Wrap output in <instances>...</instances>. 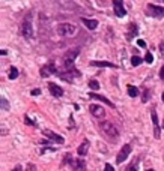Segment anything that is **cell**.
I'll return each instance as SVG.
<instances>
[{
  "mask_svg": "<svg viewBox=\"0 0 164 171\" xmlns=\"http://www.w3.org/2000/svg\"><path fill=\"white\" fill-rule=\"evenodd\" d=\"M78 54H80V50H78V48L69 50V51H66V54L63 56V62H74Z\"/></svg>",
  "mask_w": 164,
  "mask_h": 171,
  "instance_id": "cell-13",
  "label": "cell"
},
{
  "mask_svg": "<svg viewBox=\"0 0 164 171\" xmlns=\"http://www.w3.org/2000/svg\"><path fill=\"white\" fill-rule=\"evenodd\" d=\"M51 74H54V75L59 77V72H57V69L54 68L53 63H48L47 66L41 68V77H42V78H47V77H50Z\"/></svg>",
  "mask_w": 164,
  "mask_h": 171,
  "instance_id": "cell-8",
  "label": "cell"
},
{
  "mask_svg": "<svg viewBox=\"0 0 164 171\" xmlns=\"http://www.w3.org/2000/svg\"><path fill=\"white\" fill-rule=\"evenodd\" d=\"M100 128H101V132L104 134V137H107L108 140H116V138L119 137V131H117V128L108 120L101 122Z\"/></svg>",
  "mask_w": 164,
  "mask_h": 171,
  "instance_id": "cell-1",
  "label": "cell"
},
{
  "mask_svg": "<svg viewBox=\"0 0 164 171\" xmlns=\"http://www.w3.org/2000/svg\"><path fill=\"white\" fill-rule=\"evenodd\" d=\"M24 119H26V123H27V125H33V126H36V122H32V120L29 119V117H27V116H26V117H24Z\"/></svg>",
  "mask_w": 164,
  "mask_h": 171,
  "instance_id": "cell-27",
  "label": "cell"
},
{
  "mask_svg": "<svg viewBox=\"0 0 164 171\" xmlns=\"http://www.w3.org/2000/svg\"><path fill=\"white\" fill-rule=\"evenodd\" d=\"M89 98H92V99H96V101H101V102H104L106 105H108L110 108H115V104L111 102V101H108L106 96H102V95H98V93H95V92H90V93L87 95Z\"/></svg>",
  "mask_w": 164,
  "mask_h": 171,
  "instance_id": "cell-12",
  "label": "cell"
},
{
  "mask_svg": "<svg viewBox=\"0 0 164 171\" xmlns=\"http://www.w3.org/2000/svg\"><path fill=\"white\" fill-rule=\"evenodd\" d=\"M81 21H83V24L86 26V27H87L89 30H95V29L98 27V21H96V20H90V18H81Z\"/></svg>",
  "mask_w": 164,
  "mask_h": 171,
  "instance_id": "cell-15",
  "label": "cell"
},
{
  "mask_svg": "<svg viewBox=\"0 0 164 171\" xmlns=\"http://www.w3.org/2000/svg\"><path fill=\"white\" fill-rule=\"evenodd\" d=\"M73 164H74V168H75V171H84V170H86V162H84L83 159L73 161Z\"/></svg>",
  "mask_w": 164,
  "mask_h": 171,
  "instance_id": "cell-17",
  "label": "cell"
},
{
  "mask_svg": "<svg viewBox=\"0 0 164 171\" xmlns=\"http://www.w3.org/2000/svg\"><path fill=\"white\" fill-rule=\"evenodd\" d=\"M131 150H133V146L128 143V144H125L121 150H119V153H117V156H116V162L117 164H122V162H125L127 159H128V156L131 155Z\"/></svg>",
  "mask_w": 164,
  "mask_h": 171,
  "instance_id": "cell-4",
  "label": "cell"
},
{
  "mask_svg": "<svg viewBox=\"0 0 164 171\" xmlns=\"http://www.w3.org/2000/svg\"><path fill=\"white\" fill-rule=\"evenodd\" d=\"M36 170V167L33 165V164H29V165H27V171H35Z\"/></svg>",
  "mask_w": 164,
  "mask_h": 171,
  "instance_id": "cell-29",
  "label": "cell"
},
{
  "mask_svg": "<svg viewBox=\"0 0 164 171\" xmlns=\"http://www.w3.org/2000/svg\"><path fill=\"white\" fill-rule=\"evenodd\" d=\"M161 99H163V102H164V92H163V95H161Z\"/></svg>",
  "mask_w": 164,
  "mask_h": 171,
  "instance_id": "cell-35",
  "label": "cell"
},
{
  "mask_svg": "<svg viewBox=\"0 0 164 171\" xmlns=\"http://www.w3.org/2000/svg\"><path fill=\"white\" fill-rule=\"evenodd\" d=\"M148 9L150 11V14H152L155 18H163V17H164V8H163V6L149 3V5H148Z\"/></svg>",
  "mask_w": 164,
  "mask_h": 171,
  "instance_id": "cell-9",
  "label": "cell"
},
{
  "mask_svg": "<svg viewBox=\"0 0 164 171\" xmlns=\"http://www.w3.org/2000/svg\"><path fill=\"white\" fill-rule=\"evenodd\" d=\"M48 90H50L51 96H54V98H60L63 95V89L56 83H48Z\"/></svg>",
  "mask_w": 164,
  "mask_h": 171,
  "instance_id": "cell-10",
  "label": "cell"
},
{
  "mask_svg": "<svg viewBox=\"0 0 164 171\" xmlns=\"http://www.w3.org/2000/svg\"><path fill=\"white\" fill-rule=\"evenodd\" d=\"M145 62H146V63H152V62H154V57H152V54H150V53H146Z\"/></svg>",
  "mask_w": 164,
  "mask_h": 171,
  "instance_id": "cell-24",
  "label": "cell"
},
{
  "mask_svg": "<svg viewBox=\"0 0 164 171\" xmlns=\"http://www.w3.org/2000/svg\"><path fill=\"white\" fill-rule=\"evenodd\" d=\"M6 53H8L6 50H2V51H0V54H2V56H6Z\"/></svg>",
  "mask_w": 164,
  "mask_h": 171,
  "instance_id": "cell-34",
  "label": "cell"
},
{
  "mask_svg": "<svg viewBox=\"0 0 164 171\" xmlns=\"http://www.w3.org/2000/svg\"><path fill=\"white\" fill-rule=\"evenodd\" d=\"M142 63H143L142 57H139V56H133V57H131V65H133V66H139V65H142Z\"/></svg>",
  "mask_w": 164,
  "mask_h": 171,
  "instance_id": "cell-19",
  "label": "cell"
},
{
  "mask_svg": "<svg viewBox=\"0 0 164 171\" xmlns=\"http://www.w3.org/2000/svg\"><path fill=\"white\" fill-rule=\"evenodd\" d=\"M104 171H115V168H113V167H111V165H110V164H107V165H106V167H104Z\"/></svg>",
  "mask_w": 164,
  "mask_h": 171,
  "instance_id": "cell-28",
  "label": "cell"
},
{
  "mask_svg": "<svg viewBox=\"0 0 164 171\" xmlns=\"http://www.w3.org/2000/svg\"><path fill=\"white\" fill-rule=\"evenodd\" d=\"M57 32H59V35H60V36L69 38V36H73L77 32V27L74 24H71V23H62V24H59Z\"/></svg>",
  "mask_w": 164,
  "mask_h": 171,
  "instance_id": "cell-3",
  "label": "cell"
},
{
  "mask_svg": "<svg viewBox=\"0 0 164 171\" xmlns=\"http://www.w3.org/2000/svg\"><path fill=\"white\" fill-rule=\"evenodd\" d=\"M42 134H44V137H47V138H50V140H53V141H56V143H59V144H63V143H65V138H63L62 135L53 132V131H44Z\"/></svg>",
  "mask_w": 164,
  "mask_h": 171,
  "instance_id": "cell-11",
  "label": "cell"
},
{
  "mask_svg": "<svg viewBox=\"0 0 164 171\" xmlns=\"http://www.w3.org/2000/svg\"><path fill=\"white\" fill-rule=\"evenodd\" d=\"M127 171H137V168H136V165H129Z\"/></svg>",
  "mask_w": 164,
  "mask_h": 171,
  "instance_id": "cell-32",
  "label": "cell"
},
{
  "mask_svg": "<svg viewBox=\"0 0 164 171\" xmlns=\"http://www.w3.org/2000/svg\"><path fill=\"white\" fill-rule=\"evenodd\" d=\"M160 78H161V80H164V65H163V68L160 71Z\"/></svg>",
  "mask_w": 164,
  "mask_h": 171,
  "instance_id": "cell-30",
  "label": "cell"
},
{
  "mask_svg": "<svg viewBox=\"0 0 164 171\" xmlns=\"http://www.w3.org/2000/svg\"><path fill=\"white\" fill-rule=\"evenodd\" d=\"M137 45H139V47H142V48H146V42L143 41V39H139V41H137Z\"/></svg>",
  "mask_w": 164,
  "mask_h": 171,
  "instance_id": "cell-25",
  "label": "cell"
},
{
  "mask_svg": "<svg viewBox=\"0 0 164 171\" xmlns=\"http://www.w3.org/2000/svg\"><path fill=\"white\" fill-rule=\"evenodd\" d=\"M9 78L11 80H15V78H18V69L15 68V66H11V69H9Z\"/></svg>",
  "mask_w": 164,
  "mask_h": 171,
  "instance_id": "cell-20",
  "label": "cell"
},
{
  "mask_svg": "<svg viewBox=\"0 0 164 171\" xmlns=\"http://www.w3.org/2000/svg\"><path fill=\"white\" fill-rule=\"evenodd\" d=\"M160 50H161V53L164 54V41H161V45H160Z\"/></svg>",
  "mask_w": 164,
  "mask_h": 171,
  "instance_id": "cell-33",
  "label": "cell"
},
{
  "mask_svg": "<svg viewBox=\"0 0 164 171\" xmlns=\"http://www.w3.org/2000/svg\"><path fill=\"white\" fill-rule=\"evenodd\" d=\"M21 35L26 39L33 38V26H32V14H29L21 23Z\"/></svg>",
  "mask_w": 164,
  "mask_h": 171,
  "instance_id": "cell-2",
  "label": "cell"
},
{
  "mask_svg": "<svg viewBox=\"0 0 164 171\" xmlns=\"http://www.w3.org/2000/svg\"><path fill=\"white\" fill-rule=\"evenodd\" d=\"M87 150H89V141L87 140H83V143L77 149V153H78V156H84V155L87 153Z\"/></svg>",
  "mask_w": 164,
  "mask_h": 171,
  "instance_id": "cell-16",
  "label": "cell"
},
{
  "mask_svg": "<svg viewBox=\"0 0 164 171\" xmlns=\"http://www.w3.org/2000/svg\"><path fill=\"white\" fill-rule=\"evenodd\" d=\"M113 9H115L116 17H119V18H123L127 15V9L123 8V2H122V0H113Z\"/></svg>",
  "mask_w": 164,
  "mask_h": 171,
  "instance_id": "cell-6",
  "label": "cell"
},
{
  "mask_svg": "<svg viewBox=\"0 0 164 171\" xmlns=\"http://www.w3.org/2000/svg\"><path fill=\"white\" fill-rule=\"evenodd\" d=\"M163 128H164V122H163Z\"/></svg>",
  "mask_w": 164,
  "mask_h": 171,
  "instance_id": "cell-37",
  "label": "cell"
},
{
  "mask_svg": "<svg viewBox=\"0 0 164 171\" xmlns=\"http://www.w3.org/2000/svg\"><path fill=\"white\" fill-rule=\"evenodd\" d=\"M128 95L131 98H136L137 95H139V90H137V87H134V86H128Z\"/></svg>",
  "mask_w": 164,
  "mask_h": 171,
  "instance_id": "cell-21",
  "label": "cell"
},
{
  "mask_svg": "<svg viewBox=\"0 0 164 171\" xmlns=\"http://www.w3.org/2000/svg\"><path fill=\"white\" fill-rule=\"evenodd\" d=\"M90 65L92 66H98V68H116V65L107 60H95V62H90Z\"/></svg>",
  "mask_w": 164,
  "mask_h": 171,
  "instance_id": "cell-14",
  "label": "cell"
},
{
  "mask_svg": "<svg viewBox=\"0 0 164 171\" xmlns=\"http://www.w3.org/2000/svg\"><path fill=\"white\" fill-rule=\"evenodd\" d=\"M11 171H23V167H21V165H17L15 168H12Z\"/></svg>",
  "mask_w": 164,
  "mask_h": 171,
  "instance_id": "cell-31",
  "label": "cell"
},
{
  "mask_svg": "<svg viewBox=\"0 0 164 171\" xmlns=\"http://www.w3.org/2000/svg\"><path fill=\"white\" fill-rule=\"evenodd\" d=\"M38 95H41V90H39V89H33V90H32V96H38Z\"/></svg>",
  "mask_w": 164,
  "mask_h": 171,
  "instance_id": "cell-26",
  "label": "cell"
},
{
  "mask_svg": "<svg viewBox=\"0 0 164 171\" xmlns=\"http://www.w3.org/2000/svg\"><path fill=\"white\" fill-rule=\"evenodd\" d=\"M0 102H2V108L6 111V110H9V104H8V101L5 99V98H2V99H0Z\"/></svg>",
  "mask_w": 164,
  "mask_h": 171,
  "instance_id": "cell-23",
  "label": "cell"
},
{
  "mask_svg": "<svg viewBox=\"0 0 164 171\" xmlns=\"http://www.w3.org/2000/svg\"><path fill=\"white\" fill-rule=\"evenodd\" d=\"M150 119H152V125H154V137L158 140L161 137V128H160V122H158V114H157V110L152 108L150 111Z\"/></svg>",
  "mask_w": 164,
  "mask_h": 171,
  "instance_id": "cell-5",
  "label": "cell"
},
{
  "mask_svg": "<svg viewBox=\"0 0 164 171\" xmlns=\"http://www.w3.org/2000/svg\"><path fill=\"white\" fill-rule=\"evenodd\" d=\"M89 111H90L92 116L98 117V119H101V117L106 116V110H104L101 105H98V104H90L89 105Z\"/></svg>",
  "mask_w": 164,
  "mask_h": 171,
  "instance_id": "cell-7",
  "label": "cell"
},
{
  "mask_svg": "<svg viewBox=\"0 0 164 171\" xmlns=\"http://www.w3.org/2000/svg\"><path fill=\"white\" fill-rule=\"evenodd\" d=\"M89 87H90L92 90H98V89H100V83L95 81V80H90V81H89Z\"/></svg>",
  "mask_w": 164,
  "mask_h": 171,
  "instance_id": "cell-22",
  "label": "cell"
},
{
  "mask_svg": "<svg viewBox=\"0 0 164 171\" xmlns=\"http://www.w3.org/2000/svg\"><path fill=\"white\" fill-rule=\"evenodd\" d=\"M146 171H155V170H146Z\"/></svg>",
  "mask_w": 164,
  "mask_h": 171,
  "instance_id": "cell-36",
  "label": "cell"
},
{
  "mask_svg": "<svg viewBox=\"0 0 164 171\" xmlns=\"http://www.w3.org/2000/svg\"><path fill=\"white\" fill-rule=\"evenodd\" d=\"M136 35H137V24H136V23H131L129 32H128V39H133Z\"/></svg>",
  "mask_w": 164,
  "mask_h": 171,
  "instance_id": "cell-18",
  "label": "cell"
}]
</instances>
